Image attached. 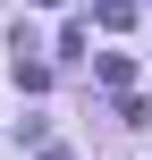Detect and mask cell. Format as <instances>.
Returning a JSON list of instances; mask_svg holds the SVG:
<instances>
[{
    "mask_svg": "<svg viewBox=\"0 0 152 160\" xmlns=\"http://www.w3.org/2000/svg\"><path fill=\"white\" fill-rule=\"evenodd\" d=\"M42 8H59V0H42Z\"/></svg>",
    "mask_w": 152,
    "mask_h": 160,
    "instance_id": "cell-3",
    "label": "cell"
},
{
    "mask_svg": "<svg viewBox=\"0 0 152 160\" xmlns=\"http://www.w3.org/2000/svg\"><path fill=\"white\" fill-rule=\"evenodd\" d=\"M93 76H102V84H110V93H127V76H135V68H127V59H118V51H102V59H93Z\"/></svg>",
    "mask_w": 152,
    "mask_h": 160,
    "instance_id": "cell-2",
    "label": "cell"
},
{
    "mask_svg": "<svg viewBox=\"0 0 152 160\" xmlns=\"http://www.w3.org/2000/svg\"><path fill=\"white\" fill-rule=\"evenodd\" d=\"M93 17H102V25H110V34H127V25H135V17H144V0H93Z\"/></svg>",
    "mask_w": 152,
    "mask_h": 160,
    "instance_id": "cell-1",
    "label": "cell"
}]
</instances>
